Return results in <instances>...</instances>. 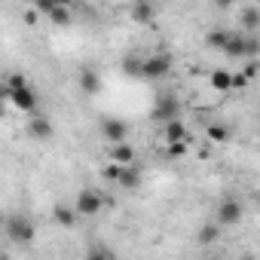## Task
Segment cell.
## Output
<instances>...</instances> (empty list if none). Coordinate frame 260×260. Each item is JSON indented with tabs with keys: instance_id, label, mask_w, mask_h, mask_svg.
<instances>
[{
	"instance_id": "6da1fadb",
	"label": "cell",
	"mask_w": 260,
	"mask_h": 260,
	"mask_svg": "<svg viewBox=\"0 0 260 260\" xmlns=\"http://www.w3.org/2000/svg\"><path fill=\"white\" fill-rule=\"evenodd\" d=\"M169 71H172V55H166V52H156V55H147V58H144L141 77H147V80H162Z\"/></svg>"
},
{
	"instance_id": "7a4b0ae2",
	"label": "cell",
	"mask_w": 260,
	"mask_h": 260,
	"mask_svg": "<svg viewBox=\"0 0 260 260\" xmlns=\"http://www.w3.org/2000/svg\"><path fill=\"white\" fill-rule=\"evenodd\" d=\"M7 236H10L13 242H19V245H31L34 236H37V230H34V223L25 220V217H10V220H7Z\"/></svg>"
},
{
	"instance_id": "3957f363",
	"label": "cell",
	"mask_w": 260,
	"mask_h": 260,
	"mask_svg": "<svg viewBox=\"0 0 260 260\" xmlns=\"http://www.w3.org/2000/svg\"><path fill=\"white\" fill-rule=\"evenodd\" d=\"M178 113H181V104H178V98L175 95H159L156 98V107H153V119L156 122H175L178 119Z\"/></svg>"
},
{
	"instance_id": "277c9868",
	"label": "cell",
	"mask_w": 260,
	"mask_h": 260,
	"mask_svg": "<svg viewBox=\"0 0 260 260\" xmlns=\"http://www.w3.org/2000/svg\"><path fill=\"white\" fill-rule=\"evenodd\" d=\"M101 208H104V199H101L98 190H80V193H77V214L95 217Z\"/></svg>"
},
{
	"instance_id": "5b68a950",
	"label": "cell",
	"mask_w": 260,
	"mask_h": 260,
	"mask_svg": "<svg viewBox=\"0 0 260 260\" xmlns=\"http://www.w3.org/2000/svg\"><path fill=\"white\" fill-rule=\"evenodd\" d=\"M101 135L116 147V144H125V138H128V125L122 122V119H104L101 122Z\"/></svg>"
},
{
	"instance_id": "8992f818",
	"label": "cell",
	"mask_w": 260,
	"mask_h": 260,
	"mask_svg": "<svg viewBox=\"0 0 260 260\" xmlns=\"http://www.w3.org/2000/svg\"><path fill=\"white\" fill-rule=\"evenodd\" d=\"M7 98H10V104L13 107H19L22 113H34V107H37V92L28 86V89H19V92H4Z\"/></svg>"
},
{
	"instance_id": "52a82bcc",
	"label": "cell",
	"mask_w": 260,
	"mask_h": 260,
	"mask_svg": "<svg viewBox=\"0 0 260 260\" xmlns=\"http://www.w3.org/2000/svg\"><path fill=\"white\" fill-rule=\"evenodd\" d=\"M239 220H242V205L236 199H223L217 205V223L220 226H236Z\"/></svg>"
},
{
	"instance_id": "ba28073f",
	"label": "cell",
	"mask_w": 260,
	"mask_h": 260,
	"mask_svg": "<svg viewBox=\"0 0 260 260\" xmlns=\"http://www.w3.org/2000/svg\"><path fill=\"white\" fill-rule=\"evenodd\" d=\"M110 162H116L122 169L135 166V147L132 144H116V147H110Z\"/></svg>"
},
{
	"instance_id": "9c48e42d",
	"label": "cell",
	"mask_w": 260,
	"mask_h": 260,
	"mask_svg": "<svg viewBox=\"0 0 260 260\" xmlns=\"http://www.w3.org/2000/svg\"><path fill=\"white\" fill-rule=\"evenodd\" d=\"M28 132H31V138L46 141V138H52V122H49L46 116H34V119L28 122Z\"/></svg>"
},
{
	"instance_id": "30bf717a",
	"label": "cell",
	"mask_w": 260,
	"mask_h": 260,
	"mask_svg": "<svg viewBox=\"0 0 260 260\" xmlns=\"http://www.w3.org/2000/svg\"><path fill=\"white\" fill-rule=\"evenodd\" d=\"M122 190H138L141 187V172L135 169V166H128V169H122V175H119V181H116Z\"/></svg>"
},
{
	"instance_id": "8fae6325",
	"label": "cell",
	"mask_w": 260,
	"mask_h": 260,
	"mask_svg": "<svg viewBox=\"0 0 260 260\" xmlns=\"http://www.w3.org/2000/svg\"><path fill=\"white\" fill-rule=\"evenodd\" d=\"M128 13H132V19H135L138 25H150L153 16H156V10H153L150 4H144V0H141V4H132V10H128Z\"/></svg>"
},
{
	"instance_id": "7c38bea8",
	"label": "cell",
	"mask_w": 260,
	"mask_h": 260,
	"mask_svg": "<svg viewBox=\"0 0 260 260\" xmlns=\"http://www.w3.org/2000/svg\"><path fill=\"white\" fill-rule=\"evenodd\" d=\"M230 40H233V34L223 31V28H214V31H208V37H205V43H208L211 49H220V52L230 46Z\"/></svg>"
},
{
	"instance_id": "4fadbf2b",
	"label": "cell",
	"mask_w": 260,
	"mask_h": 260,
	"mask_svg": "<svg viewBox=\"0 0 260 260\" xmlns=\"http://www.w3.org/2000/svg\"><path fill=\"white\" fill-rule=\"evenodd\" d=\"M80 89H83L86 95H98V92H101V77H98L95 71H83V74H80Z\"/></svg>"
},
{
	"instance_id": "5bb4252c",
	"label": "cell",
	"mask_w": 260,
	"mask_h": 260,
	"mask_svg": "<svg viewBox=\"0 0 260 260\" xmlns=\"http://www.w3.org/2000/svg\"><path fill=\"white\" fill-rule=\"evenodd\" d=\"M211 89H217V92H226V89H233V71H211Z\"/></svg>"
},
{
	"instance_id": "9a60e30c",
	"label": "cell",
	"mask_w": 260,
	"mask_h": 260,
	"mask_svg": "<svg viewBox=\"0 0 260 260\" xmlns=\"http://www.w3.org/2000/svg\"><path fill=\"white\" fill-rule=\"evenodd\" d=\"M205 135H208V141H214V144H226V141H230V125L211 122V125L205 128Z\"/></svg>"
},
{
	"instance_id": "2e32d148",
	"label": "cell",
	"mask_w": 260,
	"mask_h": 260,
	"mask_svg": "<svg viewBox=\"0 0 260 260\" xmlns=\"http://www.w3.org/2000/svg\"><path fill=\"white\" fill-rule=\"evenodd\" d=\"M166 141H169V144L187 141V128H184V122H181V119H175V122H166Z\"/></svg>"
},
{
	"instance_id": "e0dca14e",
	"label": "cell",
	"mask_w": 260,
	"mask_h": 260,
	"mask_svg": "<svg viewBox=\"0 0 260 260\" xmlns=\"http://www.w3.org/2000/svg\"><path fill=\"white\" fill-rule=\"evenodd\" d=\"M74 217H77V208H68V205H55L52 211V220L58 226H74Z\"/></svg>"
},
{
	"instance_id": "ac0fdd59",
	"label": "cell",
	"mask_w": 260,
	"mask_h": 260,
	"mask_svg": "<svg viewBox=\"0 0 260 260\" xmlns=\"http://www.w3.org/2000/svg\"><path fill=\"white\" fill-rule=\"evenodd\" d=\"M223 55H230V58H245V34H233V40H230V46L223 49Z\"/></svg>"
},
{
	"instance_id": "d6986e66",
	"label": "cell",
	"mask_w": 260,
	"mask_h": 260,
	"mask_svg": "<svg viewBox=\"0 0 260 260\" xmlns=\"http://www.w3.org/2000/svg\"><path fill=\"white\" fill-rule=\"evenodd\" d=\"M239 22H242L245 28H251V31H254V28L260 25V7H245V10L239 13Z\"/></svg>"
},
{
	"instance_id": "ffe728a7",
	"label": "cell",
	"mask_w": 260,
	"mask_h": 260,
	"mask_svg": "<svg viewBox=\"0 0 260 260\" xmlns=\"http://www.w3.org/2000/svg\"><path fill=\"white\" fill-rule=\"evenodd\" d=\"M86 260H116V254H113L107 245L98 242V245H92V248L86 251Z\"/></svg>"
},
{
	"instance_id": "44dd1931",
	"label": "cell",
	"mask_w": 260,
	"mask_h": 260,
	"mask_svg": "<svg viewBox=\"0 0 260 260\" xmlns=\"http://www.w3.org/2000/svg\"><path fill=\"white\" fill-rule=\"evenodd\" d=\"M217 236H220V223H217V220H214V223H205V226L199 230V245H211Z\"/></svg>"
},
{
	"instance_id": "7402d4cb",
	"label": "cell",
	"mask_w": 260,
	"mask_h": 260,
	"mask_svg": "<svg viewBox=\"0 0 260 260\" xmlns=\"http://www.w3.org/2000/svg\"><path fill=\"white\" fill-rule=\"evenodd\" d=\"M19 89H28V80H25V74H10V80H7V89H4V92H19Z\"/></svg>"
},
{
	"instance_id": "603a6c76",
	"label": "cell",
	"mask_w": 260,
	"mask_h": 260,
	"mask_svg": "<svg viewBox=\"0 0 260 260\" xmlns=\"http://www.w3.org/2000/svg\"><path fill=\"white\" fill-rule=\"evenodd\" d=\"M141 68H144V58L138 61V58H125L122 61V71L128 74V77H141Z\"/></svg>"
},
{
	"instance_id": "cb8c5ba5",
	"label": "cell",
	"mask_w": 260,
	"mask_h": 260,
	"mask_svg": "<svg viewBox=\"0 0 260 260\" xmlns=\"http://www.w3.org/2000/svg\"><path fill=\"white\" fill-rule=\"evenodd\" d=\"M242 74H245V80H248V83H251V80H257V77H260V61H257V58H248V61H245V68H242Z\"/></svg>"
},
{
	"instance_id": "d4e9b609",
	"label": "cell",
	"mask_w": 260,
	"mask_h": 260,
	"mask_svg": "<svg viewBox=\"0 0 260 260\" xmlns=\"http://www.w3.org/2000/svg\"><path fill=\"white\" fill-rule=\"evenodd\" d=\"M119 175H122V166H116V162H107L104 166V181H119Z\"/></svg>"
},
{
	"instance_id": "484cf974",
	"label": "cell",
	"mask_w": 260,
	"mask_h": 260,
	"mask_svg": "<svg viewBox=\"0 0 260 260\" xmlns=\"http://www.w3.org/2000/svg\"><path fill=\"white\" fill-rule=\"evenodd\" d=\"M260 55V40L257 37H245V58H254Z\"/></svg>"
},
{
	"instance_id": "4316f807",
	"label": "cell",
	"mask_w": 260,
	"mask_h": 260,
	"mask_svg": "<svg viewBox=\"0 0 260 260\" xmlns=\"http://www.w3.org/2000/svg\"><path fill=\"white\" fill-rule=\"evenodd\" d=\"M190 147H187V141H178V144H169V156H184Z\"/></svg>"
},
{
	"instance_id": "83f0119b",
	"label": "cell",
	"mask_w": 260,
	"mask_h": 260,
	"mask_svg": "<svg viewBox=\"0 0 260 260\" xmlns=\"http://www.w3.org/2000/svg\"><path fill=\"white\" fill-rule=\"evenodd\" d=\"M248 86V80H245V74L239 71V74H233V89H245Z\"/></svg>"
},
{
	"instance_id": "f1b7e54d",
	"label": "cell",
	"mask_w": 260,
	"mask_h": 260,
	"mask_svg": "<svg viewBox=\"0 0 260 260\" xmlns=\"http://www.w3.org/2000/svg\"><path fill=\"white\" fill-rule=\"evenodd\" d=\"M25 22H28V25H34V22H37V13H34V10H28V13H25Z\"/></svg>"
},
{
	"instance_id": "f546056e",
	"label": "cell",
	"mask_w": 260,
	"mask_h": 260,
	"mask_svg": "<svg viewBox=\"0 0 260 260\" xmlns=\"http://www.w3.org/2000/svg\"><path fill=\"white\" fill-rule=\"evenodd\" d=\"M0 260H10V254H4V257H0Z\"/></svg>"
},
{
	"instance_id": "4dcf8cb0",
	"label": "cell",
	"mask_w": 260,
	"mask_h": 260,
	"mask_svg": "<svg viewBox=\"0 0 260 260\" xmlns=\"http://www.w3.org/2000/svg\"><path fill=\"white\" fill-rule=\"evenodd\" d=\"M257 202H260V193H257Z\"/></svg>"
},
{
	"instance_id": "1f68e13d",
	"label": "cell",
	"mask_w": 260,
	"mask_h": 260,
	"mask_svg": "<svg viewBox=\"0 0 260 260\" xmlns=\"http://www.w3.org/2000/svg\"><path fill=\"white\" fill-rule=\"evenodd\" d=\"M184 260H190V257H184Z\"/></svg>"
}]
</instances>
